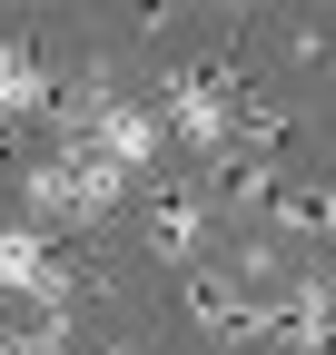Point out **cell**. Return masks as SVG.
I'll return each instance as SVG.
<instances>
[{
	"label": "cell",
	"mask_w": 336,
	"mask_h": 355,
	"mask_svg": "<svg viewBox=\"0 0 336 355\" xmlns=\"http://www.w3.org/2000/svg\"><path fill=\"white\" fill-rule=\"evenodd\" d=\"M326 237H336V217H326Z\"/></svg>",
	"instance_id": "obj_6"
},
{
	"label": "cell",
	"mask_w": 336,
	"mask_h": 355,
	"mask_svg": "<svg viewBox=\"0 0 336 355\" xmlns=\"http://www.w3.org/2000/svg\"><path fill=\"white\" fill-rule=\"evenodd\" d=\"M60 109V79L40 69L20 40H0V128H20V119H50Z\"/></svg>",
	"instance_id": "obj_5"
},
{
	"label": "cell",
	"mask_w": 336,
	"mask_h": 355,
	"mask_svg": "<svg viewBox=\"0 0 336 355\" xmlns=\"http://www.w3.org/2000/svg\"><path fill=\"white\" fill-rule=\"evenodd\" d=\"M208 227H218V207H208V188H168V198H149V247H158V257L198 266Z\"/></svg>",
	"instance_id": "obj_4"
},
{
	"label": "cell",
	"mask_w": 336,
	"mask_h": 355,
	"mask_svg": "<svg viewBox=\"0 0 336 355\" xmlns=\"http://www.w3.org/2000/svg\"><path fill=\"white\" fill-rule=\"evenodd\" d=\"M0 296H20L40 326H69V306H79V277L60 266L50 227H0Z\"/></svg>",
	"instance_id": "obj_2"
},
{
	"label": "cell",
	"mask_w": 336,
	"mask_h": 355,
	"mask_svg": "<svg viewBox=\"0 0 336 355\" xmlns=\"http://www.w3.org/2000/svg\"><path fill=\"white\" fill-rule=\"evenodd\" d=\"M129 198V178H119L109 158H90V148H50L30 168V207H40V227H99V217Z\"/></svg>",
	"instance_id": "obj_1"
},
{
	"label": "cell",
	"mask_w": 336,
	"mask_h": 355,
	"mask_svg": "<svg viewBox=\"0 0 336 355\" xmlns=\"http://www.w3.org/2000/svg\"><path fill=\"white\" fill-rule=\"evenodd\" d=\"M158 139H168V119H158V99H109V119L90 128V139H79V148H90V158H109L119 178H139L149 158H158Z\"/></svg>",
	"instance_id": "obj_3"
}]
</instances>
